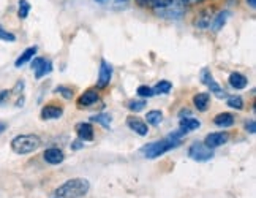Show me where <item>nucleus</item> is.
<instances>
[{"label":"nucleus","instance_id":"f257e3e1","mask_svg":"<svg viewBox=\"0 0 256 198\" xmlns=\"http://www.w3.org/2000/svg\"><path fill=\"white\" fill-rule=\"evenodd\" d=\"M90 190V182L86 177H73L65 181L56 189V195L60 198H82Z\"/></svg>","mask_w":256,"mask_h":198},{"label":"nucleus","instance_id":"f03ea898","mask_svg":"<svg viewBox=\"0 0 256 198\" xmlns=\"http://www.w3.org/2000/svg\"><path fill=\"white\" fill-rule=\"evenodd\" d=\"M42 146L40 136L32 135V133H26V135H18L12 140V149L13 152L19 155H27L35 152L38 147Z\"/></svg>","mask_w":256,"mask_h":198},{"label":"nucleus","instance_id":"7ed1b4c3","mask_svg":"<svg viewBox=\"0 0 256 198\" xmlns=\"http://www.w3.org/2000/svg\"><path fill=\"white\" fill-rule=\"evenodd\" d=\"M180 146V140H172V138H164V140L160 141H155V143H149L144 149L142 154L146 158H156L166 152H170L176 147Z\"/></svg>","mask_w":256,"mask_h":198},{"label":"nucleus","instance_id":"20e7f679","mask_svg":"<svg viewBox=\"0 0 256 198\" xmlns=\"http://www.w3.org/2000/svg\"><path fill=\"white\" fill-rule=\"evenodd\" d=\"M188 155L190 158L196 162H208L210 158H214V149H209L204 143H193L188 147Z\"/></svg>","mask_w":256,"mask_h":198},{"label":"nucleus","instance_id":"39448f33","mask_svg":"<svg viewBox=\"0 0 256 198\" xmlns=\"http://www.w3.org/2000/svg\"><path fill=\"white\" fill-rule=\"evenodd\" d=\"M201 81L210 89V92L215 97H218V98H226V97H228V94H226L223 89L220 87V84L214 79V76H212L209 68H202V70H201Z\"/></svg>","mask_w":256,"mask_h":198},{"label":"nucleus","instance_id":"423d86ee","mask_svg":"<svg viewBox=\"0 0 256 198\" xmlns=\"http://www.w3.org/2000/svg\"><path fill=\"white\" fill-rule=\"evenodd\" d=\"M230 141V133L228 132H212L204 138V144L209 147V149H215V147H220Z\"/></svg>","mask_w":256,"mask_h":198},{"label":"nucleus","instance_id":"0eeeda50","mask_svg":"<svg viewBox=\"0 0 256 198\" xmlns=\"http://www.w3.org/2000/svg\"><path fill=\"white\" fill-rule=\"evenodd\" d=\"M112 78V67L111 64H108L106 61H102L100 64V73H98V79H96V87L98 89H106L111 83Z\"/></svg>","mask_w":256,"mask_h":198},{"label":"nucleus","instance_id":"6e6552de","mask_svg":"<svg viewBox=\"0 0 256 198\" xmlns=\"http://www.w3.org/2000/svg\"><path fill=\"white\" fill-rule=\"evenodd\" d=\"M156 15L162 16V18H168V19H179V18L184 16V7H182L180 2L174 0V2L170 7L156 10Z\"/></svg>","mask_w":256,"mask_h":198},{"label":"nucleus","instance_id":"1a4fd4ad","mask_svg":"<svg viewBox=\"0 0 256 198\" xmlns=\"http://www.w3.org/2000/svg\"><path fill=\"white\" fill-rule=\"evenodd\" d=\"M32 70L35 72L36 79H42L43 76H46L52 72V64H51V61H46V59H43V57H38L32 62Z\"/></svg>","mask_w":256,"mask_h":198},{"label":"nucleus","instance_id":"9d476101","mask_svg":"<svg viewBox=\"0 0 256 198\" xmlns=\"http://www.w3.org/2000/svg\"><path fill=\"white\" fill-rule=\"evenodd\" d=\"M43 158L49 165H60L65 160V154L62 149H58V147H49V149L44 151Z\"/></svg>","mask_w":256,"mask_h":198},{"label":"nucleus","instance_id":"9b49d317","mask_svg":"<svg viewBox=\"0 0 256 198\" xmlns=\"http://www.w3.org/2000/svg\"><path fill=\"white\" fill-rule=\"evenodd\" d=\"M126 125L130 127V130H133L134 133L141 135V136H146L147 133H149V127H147V124L136 116L126 117Z\"/></svg>","mask_w":256,"mask_h":198},{"label":"nucleus","instance_id":"f8f14e48","mask_svg":"<svg viewBox=\"0 0 256 198\" xmlns=\"http://www.w3.org/2000/svg\"><path fill=\"white\" fill-rule=\"evenodd\" d=\"M76 133H78V138H80L81 141H92L94 140V127L88 124V122H80L76 125Z\"/></svg>","mask_w":256,"mask_h":198},{"label":"nucleus","instance_id":"ddd939ff","mask_svg":"<svg viewBox=\"0 0 256 198\" xmlns=\"http://www.w3.org/2000/svg\"><path fill=\"white\" fill-rule=\"evenodd\" d=\"M64 114V110L60 106H57V105H46L43 106V110H42V119L43 121H52V119H58V117H62Z\"/></svg>","mask_w":256,"mask_h":198},{"label":"nucleus","instance_id":"4468645a","mask_svg":"<svg viewBox=\"0 0 256 198\" xmlns=\"http://www.w3.org/2000/svg\"><path fill=\"white\" fill-rule=\"evenodd\" d=\"M228 83H230V86H231L232 89H236V91H242V89L247 87L248 79H247V76H244L242 73L234 72V73L230 75Z\"/></svg>","mask_w":256,"mask_h":198},{"label":"nucleus","instance_id":"2eb2a0df","mask_svg":"<svg viewBox=\"0 0 256 198\" xmlns=\"http://www.w3.org/2000/svg\"><path fill=\"white\" fill-rule=\"evenodd\" d=\"M100 100V95L96 91H86L80 98H78V105L80 106H92Z\"/></svg>","mask_w":256,"mask_h":198},{"label":"nucleus","instance_id":"dca6fc26","mask_svg":"<svg viewBox=\"0 0 256 198\" xmlns=\"http://www.w3.org/2000/svg\"><path fill=\"white\" fill-rule=\"evenodd\" d=\"M193 103L198 111H206L210 105V95L208 92H200L193 97Z\"/></svg>","mask_w":256,"mask_h":198},{"label":"nucleus","instance_id":"f3484780","mask_svg":"<svg viewBox=\"0 0 256 198\" xmlns=\"http://www.w3.org/2000/svg\"><path fill=\"white\" fill-rule=\"evenodd\" d=\"M200 127H201V122L198 121V119L190 117V116L180 117V128H182L185 133H190L193 130H198Z\"/></svg>","mask_w":256,"mask_h":198},{"label":"nucleus","instance_id":"a211bd4d","mask_svg":"<svg viewBox=\"0 0 256 198\" xmlns=\"http://www.w3.org/2000/svg\"><path fill=\"white\" fill-rule=\"evenodd\" d=\"M214 124L220 128H228L234 124V116L230 113H220L214 117Z\"/></svg>","mask_w":256,"mask_h":198},{"label":"nucleus","instance_id":"6ab92c4d","mask_svg":"<svg viewBox=\"0 0 256 198\" xmlns=\"http://www.w3.org/2000/svg\"><path fill=\"white\" fill-rule=\"evenodd\" d=\"M36 54V46H30V48H27L26 51L19 56L18 59H16V62H14V67L16 68H19V67H22V65H26V64H28L34 59V56Z\"/></svg>","mask_w":256,"mask_h":198},{"label":"nucleus","instance_id":"aec40b11","mask_svg":"<svg viewBox=\"0 0 256 198\" xmlns=\"http://www.w3.org/2000/svg\"><path fill=\"white\" fill-rule=\"evenodd\" d=\"M174 0H138V4L142 5V7H150V8H155V10H162V8H166L170 7Z\"/></svg>","mask_w":256,"mask_h":198},{"label":"nucleus","instance_id":"412c9836","mask_svg":"<svg viewBox=\"0 0 256 198\" xmlns=\"http://www.w3.org/2000/svg\"><path fill=\"white\" fill-rule=\"evenodd\" d=\"M228 16H230V15H228V12H220L218 15L215 16V19L210 23V26H209V27L212 29L214 32H218L220 29L226 24V19H228Z\"/></svg>","mask_w":256,"mask_h":198},{"label":"nucleus","instance_id":"4be33fe9","mask_svg":"<svg viewBox=\"0 0 256 198\" xmlns=\"http://www.w3.org/2000/svg\"><path fill=\"white\" fill-rule=\"evenodd\" d=\"M163 121V113L158 110H152L146 114V124L149 125H160Z\"/></svg>","mask_w":256,"mask_h":198},{"label":"nucleus","instance_id":"5701e85b","mask_svg":"<svg viewBox=\"0 0 256 198\" xmlns=\"http://www.w3.org/2000/svg\"><path fill=\"white\" fill-rule=\"evenodd\" d=\"M171 89H172V84L170 81H160L152 87V91H154V95H156V94L164 95V94H170Z\"/></svg>","mask_w":256,"mask_h":198},{"label":"nucleus","instance_id":"b1692460","mask_svg":"<svg viewBox=\"0 0 256 198\" xmlns=\"http://www.w3.org/2000/svg\"><path fill=\"white\" fill-rule=\"evenodd\" d=\"M92 121L96 122V124H102L104 128H111V121H112V117L110 113H102V114H96L92 117Z\"/></svg>","mask_w":256,"mask_h":198},{"label":"nucleus","instance_id":"393cba45","mask_svg":"<svg viewBox=\"0 0 256 198\" xmlns=\"http://www.w3.org/2000/svg\"><path fill=\"white\" fill-rule=\"evenodd\" d=\"M226 105H228L230 108H234V110H242L244 108V98L242 97H236V95H232V97H226Z\"/></svg>","mask_w":256,"mask_h":198},{"label":"nucleus","instance_id":"a878e982","mask_svg":"<svg viewBox=\"0 0 256 198\" xmlns=\"http://www.w3.org/2000/svg\"><path fill=\"white\" fill-rule=\"evenodd\" d=\"M30 4L27 2V0H19V10H18V16L21 19H26L30 13Z\"/></svg>","mask_w":256,"mask_h":198},{"label":"nucleus","instance_id":"bb28decb","mask_svg":"<svg viewBox=\"0 0 256 198\" xmlns=\"http://www.w3.org/2000/svg\"><path fill=\"white\" fill-rule=\"evenodd\" d=\"M146 105H147L146 100H132V102H128V110L133 113H140L144 110Z\"/></svg>","mask_w":256,"mask_h":198},{"label":"nucleus","instance_id":"cd10ccee","mask_svg":"<svg viewBox=\"0 0 256 198\" xmlns=\"http://www.w3.org/2000/svg\"><path fill=\"white\" fill-rule=\"evenodd\" d=\"M56 94H60L64 98H66V100H72V98H73V91H72V89L65 87V86H58L56 89Z\"/></svg>","mask_w":256,"mask_h":198},{"label":"nucleus","instance_id":"c85d7f7f","mask_svg":"<svg viewBox=\"0 0 256 198\" xmlns=\"http://www.w3.org/2000/svg\"><path fill=\"white\" fill-rule=\"evenodd\" d=\"M138 95L142 97V98H149L154 95V91H152V87L149 86H140L138 87Z\"/></svg>","mask_w":256,"mask_h":198},{"label":"nucleus","instance_id":"c756f323","mask_svg":"<svg viewBox=\"0 0 256 198\" xmlns=\"http://www.w3.org/2000/svg\"><path fill=\"white\" fill-rule=\"evenodd\" d=\"M0 40H4V42H10V43H13V42H16V37L13 35V34H10V32H6L5 29L0 26Z\"/></svg>","mask_w":256,"mask_h":198},{"label":"nucleus","instance_id":"7c9ffc66","mask_svg":"<svg viewBox=\"0 0 256 198\" xmlns=\"http://www.w3.org/2000/svg\"><path fill=\"white\" fill-rule=\"evenodd\" d=\"M245 130L250 132L252 135H254V132H256V124H254L253 119H252V121H248L247 124H245Z\"/></svg>","mask_w":256,"mask_h":198},{"label":"nucleus","instance_id":"2f4dec72","mask_svg":"<svg viewBox=\"0 0 256 198\" xmlns=\"http://www.w3.org/2000/svg\"><path fill=\"white\" fill-rule=\"evenodd\" d=\"M10 94H12V92H10V91H2V92H0V105H2V103H5V102L8 100Z\"/></svg>","mask_w":256,"mask_h":198},{"label":"nucleus","instance_id":"473e14b6","mask_svg":"<svg viewBox=\"0 0 256 198\" xmlns=\"http://www.w3.org/2000/svg\"><path fill=\"white\" fill-rule=\"evenodd\" d=\"M202 2V0H182L184 5H194V4H200Z\"/></svg>","mask_w":256,"mask_h":198},{"label":"nucleus","instance_id":"72a5a7b5","mask_svg":"<svg viewBox=\"0 0 256 198\" xmlns=\"http://www.w3.org/2000/svg\"><path fill=\"white\" fill-rule=\"evenodd\" d=\"M82 146H84V141L80 140V141H76L72 147H73V149H80V147H82Z\"/></svg>","mask_w":256,"mask_h":198},{"label":"nucleus","instance_id":"f704fd0d","mask_svg":"<svg viewBox=\"0 0 256 198\" xmlns=\"http://www.w3.org/2000/svg\"><path fill=\"white\" fill-rule=\"evenodd\" d=\"M5 130H6V124L5 122H0V135H2Z\"/></svg>","mask_w":256,"mask_h":198},{"label":"nucleus","instance_id":"c9c22d12","mask_svg":"<svg viewBox=\"0 0 256 198\" xmlns=\"http://www.w3.org/2000/svg\"><path fill=\"white\" fill-rule=\"evenodd\" d=\"M247 4H248L253 10L256 8V0H247Z\"/></svg>","mask_w":256,"mask_h":198},{"label":"nucleus","instance_id":"e433bc0d","mask_svg":"<svg viewBox=\"0 0 256 198\" xmlns=\"http://www.w3.org/2000/svg\"><path fill=\"white\" fill-rule=\"evenodd\" d=\"M95 2H98V4H104V2H108V0H95Z\"/></svg>","mask_w":256,"mask_h":198},{"label":"nucleus","instance_id":"4c0bfd02","mask_svg":"<svg viewBox=\"0 0 256 198\" xmlns=\"http://www.w3.org/2000/svg\"><path fill=\"white\" fill-rule=\"evenodd\" d=\"M117 2H122V0H117ZM124 2H125V0H124Z\"/></svg>","mask_w":256,"mask_h":198},{"label":"nucleus","instance_id":"58836bf2","mask_svg":"<svg viewBox=\"0 0 256 198\" xmlns=\"http://www.w3.org/2000/svg\"><path fill=\"white\" fill-rule=\"evenodd\" d=\"M54 198H60V196H54Z\"/></svg>","mask_w":256,"mask_h":198}]
</instances>
